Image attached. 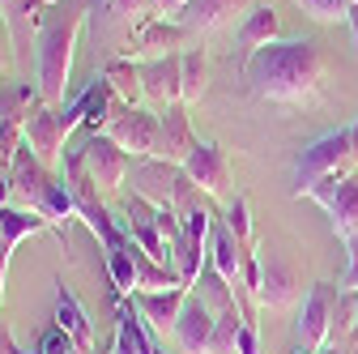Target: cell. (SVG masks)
<instances>
[{
  "label": "cell",
  "instance_id": "1",
  "mask_svg": "<svg viewBox=\"0 0 358 354\" xmlns=\"http://www.w3.org/2000/svg\"><path fill=\"white\" fill-rule=\"evenodd\" d=\"M243 81L252 94L278 107H307L320 99L324 85V52L316 38H278L260 48L243 64Z\"/></svg>",
  "mask_w": 358,
  "mask_h": 354
},
{
  "label": "cell",
  "instance_id": "2",
  "mask_svg": "<svg viewBox=\"0 0 358 354\" xmlns=\"http://www.w3.org/2000/svg\"><path fill=\"white\" fill-rule=\"evenodd\" d=\"M85 17H90V0H60L56 13L43 17L38 43H34V85L48 107H60L69 94V77H73Z\"/></svg>",
  "mask_w": 358,
  "mask_h": 354
},
{
  "label": "cell",
  "instance_id": "3",
  "mask_svg": "<svg viewBox=\"0 0 358 354\" xmlns=\"http://www.w3.org/2000/svg\"><path fill=\"white\" fill-rule=\"evenodd\" d=\"M341 175H358V120L299 150L290 167V197H307L316 184L341 180Z\"/></svg>",
  "mask_w": 358,
  "mask_h": 354
},
{
  "label": "cell",
  "instance_id": "4",
  "mask_svg": "<svg viewBox=\"0 0 358 354\" xmlns=\"http://www.w3.org/2000/svg\"><path fill=\"white\" fill-rule=\"evenodd\" d=\"M9 175H13V192L26 201V209H34V213H43L48 222L60 231L69 218H77V201H73V192H69V184L60 180L56 171H48L26 146L17 150V158H13V167H9Z\"/></svg>",
  "mask_w": 358,
  "mask_h": 354
},
{
  "label": "cell",
  "instance_id": "5",
  "mask_svg": "<svg viewBox=\"0 0 358 354\" xmlns=\"http://www.w3.org/2000/svg\"><path fill=\"white\" fill-rule=\"evenodd\" d=\"M128 184H132V197L150 201L154 209H184L196 197V184L188 180V171L166 158H132Z\"/></svg>",
  "mask_w": 358,
  "mask_h": 354
},
{
  "label": "cell",
  "instance_id": "6",
  "mask_svg": "<svg viewBox=\"0 0 358 354\" xmlns=\"http://www.w3.org/2000/svg\"><path fill=\"white\" fill-rule=\"evenodd\" d=\"M303 295L299 269L273 248V243H260L256 248V303L268 307V312H282V307H294Z\"/></svg>",
  "mask_w": 358,
  "mask_h": 354
},
{
  "label": "cell",
  "instance_id": "7",
  "mask_svg": "<svg viewBox=\"0 0 358 354\" xmlns=\"http://www.w3.org/2000/svg\"><path fill=\"white\" fill-rule=\"evenodd\" d=\"M22 132H26V150L48 167V171H64V141H69V124H64V111L60 107H48L38 103L26 120H22Z\"/></svg>",
  "mask_w": 358,
  "mask_h": 354
},
{
  "label": "cell",
  "instance_id": "8",
  "mask_svg": "<svg viewBox=\"0 0 358 354\" xmlns=\"http://www.w3.org/2000/svg\"><path fill=\"white\" fill-rule=\"evenodd\" d=\"M158 128H162V120H158V111L154 107H115L111 111V120H107V137L128 154V158H154V150H158Z\"/></svg>",
  "mask_w": 358,
  "mask_h": 354
},
{
  "label": "cell",
  "instance_id": "9",
  "mask_svg": "<svg viewBox=\"0 0 358 354\" xmlns=\"http://www.w3.org/2000/svg\"><path fill=\"white\" fill-rule=\"evenodd\" d=\"M81 162L90 171V180H94V188L103 197H115L124 184H128V167L132 158L107 137V132H90V137L81 141Z\"/></svg>",
  "mask_w": 358,
  "mask_h": 354
},
{
  "label": "cell",
  "instance_id": "10",
  "mask_svg": "<svg viewBox=\"0 0 358 354\" xmlns=\"http://www.w3.org/2000/svg\"><path fill=\"white\" fill-rule=\"evenodd\" d=\"M333 307H337V286L329 282H316L307 290L303 307H299V320H294V333H299V346L320 354L329 341H333Z\"/></svg>",
  "mask_w": 358,
  "mask_h": 354
},
{
  "label": "cell",
  "instance_id": "11",
  "mask_svg": "<svg viewBox=\"0 0 358 354\" xmlns=\"http://www.w3.org/2000/svg\"><path fill=\"white\" fill-rule=\"evenodd\" d=\"M120 227L128 231V239L137 243L145 256H154L158 264H171V269H179L171 243H166L162 231H158V209H154L150 201H141V197H124V201H120Z\"/></svg>",
  "mask_w": 358,
  "mask_h": 354
},
{
  "label": "cell",
  "instance_id": "12",
  "mask_svg": "<svg viewBox=\"0 0 358 354\" xmlns=\"http://www.w3.org/2000/svg\"><path fill=\"white\" fill-rule=\"evenodd\" d=\"M311 201H316L324 213H329V222L337 231V239L345 243L354 231H358V175H341V180H324L307 192Z\"/></svg>",
  "mask_w": 358,
  "mask_h": 354
},
{
  "label": "cell",
  "instance_id": "13",
  "mask_svg": "<svg viewBox=\"0 0 358 354\" xmlns=\"http://www.w3.org/2000/svg\"><path fill=\"white\" fill-rule=\"evenodd\" d=\"M184 171L196 184V192H205L213 201H231V162H227V150H222L217 141H196V150L188 154Z\"/></svg>",
  "mask_w": 358,
  "mask_h": 354
},
{
  "label": "cell",
  "instance_id": "14",
  "mask_svg": "<svg viewBox=\"0 0 358 354\" xmlns=\"http://www.w3.org/2000/svg\"><path fill=\"white\" fill-rule=\"evenodd\" d=\"M141 90H145V107H154V111L184 103V73H179V56L141 60Z\"/></svg>",
  "mask_w": 358,
  "mask_h": 354
},
{
  "label": "cell",
  "instance_id": "15",
  "mask_svg": "<svg viewBox=\"0 0 358 354\" xmlns=\"http://www.w3.org/2000/svg\"><path fill=\"white\" fill-rule=\"evenodd\" d=\"M188 295H192L188 286H171V290H132V295H128V303L137 307V316H141L154 333L171 337V329H175L179 312H184Z\"/></svg>",
  "mask_w": 358,
  "mask_h": 354
},
{
  "label": "cell",
  "instance_id": "16",
  "mask_svg": "<svg viewBox=\"0 0 358 354\" xmlns=\"http://www.w3.org/2000/svg\"><path fill=\"white\" fill-rule=\"evenodd\" d=\"M184 43H188V30L179 26V22L150 17V22L137 26V34L128 38L124 56H128V60H132V56H150V60H158V56H179L175 48H184Z\"/></svg>",
  "mask_w": 358,
  "mask_h": 354
},
{
  "label": "cell",
  "instance_id": "17",
  "mask_svg": "<svg viewBox=\"0 0 358 354\" xmlns=\"http://www.w3.org/2000/svg\"><path fill=\"white\" fill-rule=\"evenodd\" d=\"M158 120H162V128H158V150H154V158H166V162H175V167H184L188 154L196 150L192 120H188V103L162 107Z\"/></svg>",
  "mask_w": 358,
  "mask_h": 354
},
{
  "label": "cell",
  "instance_id": "18",
  "mask_svg": "<svg viewBox=\"0 0 358 354\" xmlns=\"http://www.w3.org/2000/svg\"><path fill=\"white\" fill-rule=\"evenodd\" d=\"M209 337H213V312L205 307L201 295H188L184 312H179V320L171 329V341L179 354H209Z\"/></svg>",
  "mask_w": 358,
  "mask_h": 354
},
{
  "label": "cell",
  "instance_id": "19",
  "mask_svg": "<svg viewBox=\"0 0 358 354\" xmlns=\"http://www.w3.org/2000/svg\"><path fill=\"white\" fill-rule=\"evenodd\" d=\"M111 354H166L154 341V329L137 316V307L128 299H115V337H111Z\"/></svg>",
  "mask_w": 358,
  "mask_h": 354
},
{
  "label": "cell",
  "instance_id": "20",
  "mask_svg": "<svg viewBox=\"0 0 358 354\" xmlns=\"http://www.w3.org/2000/svg\"><path fill=\"white\" fill-rule=\"evenodd\" d=\"M43 0H0V17H5L9 34H13V52H17V64L26 60L30 43H38V30H43Z\"/></svg>",
  "mask_w": 358,
  "mask_h": 354
},
{
  "label": "cell",
  "instance_id": "21",
  "mask_svg": "<svg viewBox=\"0 0 358 354\" xmlns=\"http://www.w3.org/2000/svg\"><path fill=\"white\" fill-rule=\"evenodd\" d=\"M154 0H94V17L103 22L107 34H137L141 22H150Z\"/></svg>",
  "mask_w": 358,
  "mask_h": 354
},
{
  "label": "cell",
  "instance_id": "22",
  "mask_svg": "<svg viewBox=\"0 0 358 354\" xmlns=\"http://www.w3.org/2000/svg\"><path fill=\"white\" fill-rule=\"evenodd\" d=\"M56 325L81 346V354H94V325H90V312L81 307V299L64 282L56 286Z\"/></svg>",
  "mask_w": 358,
  "mask_h": 354
},
{
  "label": "cell",
  "instance_id": "23",
  "mask_svg": "<svg viewBox=\"0 0 358 354\" xmlns=\"http://www.w3.org/2000/svg\"><path fill=\"white\" fill-rule=\"evenodd\" d=\"M256 0H188V9L179 13V26H184L188 34H209L217 30L222 22H227L231 13L239 9H252Z\"/></svg>",
  "mask_w": 358,
  "mask_h": 354
},
{
  "label": "cell",
  "instance_id": "24",
  "mask_svg": "<svg viewBox=\"0 0 358 354\" xmlns=\"http://www.w3.org/2000/svg\"><path fill=\"white\" fill-rule=\"evenodd\" d=\"M278 34H282V22H278V13H273V5H252L248 9V17L239 22V48H243V64L260 52V48H268V43H278Z\"/></svg>",
  "mask_w": 358,
  "mask_h": 354
},
{
  "label": "cell",
  "instance_id": "25",
  "mask_svg": "<svg viewBox=\"0 0 358 354\" xmlns=\"http://www.w3.org/2000/svg\"><path fill=\"white\" fill-rule=\"evenodd\" d=\"M103 81L111 85L115 103H124V107H145V90H141V64H137V60L115 56V60L107 64Z\"/></svg>",
  "mask_w": 358,
  "mask_h": 354
},
{
  "label": "cell",
  "instance_id": "26",
  "mask_svg": "<svg viewBox=\"0 0 358 354\" xmlns=\"http://www.w3.org/2000/svg\"><path fill=\"white\" fill-rule=\"evenodd\" d=\"M243 248L235 243V235L227 231V227H213V243H209V264L217 269V278L222 282H231V286H239V278H243Z\"/></svg>",
  "mask_w": 358,
  "mask_h": 354
},
{
  "label": "cell",
  "instance_id": "27",
  "mask_svg": "<svg viewBox=\"0 0 358 354\" xmlns=\"http://www.w3.org/2000/svg\"><path fill=\"white\" fill-rule=\"evenodd\" d=\"M243 307L239 299L231 307H222V312L213 316V337H209V354H235V341H239V329H243Z\"/></svg>",
  "mask_w": 358,
  "mask_h": 354
},
{
  "label": "cell",
  "instance_id": "28",
  "mask_svg": "<svg viewBox=\"0 0 358 354\" xmlns=\"http://www.w3.org/2000/svg\"><path fill=\"white\" fill-rule=\"evenodd\" d=\"M179 73H184V103H201L205 85H209V60H205V48H188L179 52Z\"/></svg>",
  "mask_w": 358,
  "mask_h": 354
},
{
  "label": "cell",
  "instance_id": "29",
  "mask_svg": "<svg viewBox=\"0 0 358 354\" xmlns=\"http://www.w3.org/2000/svg\"><path fill=\"white\" fill-rule=\"evenodd\" d=\"M227 227L231 235H235V243L243 248V252H256L260 243H256V227H252V205H248V197H231L227 201Z\"/></svg>",
  "mask_w": 358,
  "mask_h": 354
},
{
  "label": "cell",
  "instance_id": "30",
  "mask_svg": "<svg viewBox=\"0 0 358 354\" xmlns=\"http://www.w3.org/2000/svg\"><path fill=\"white\" fill-rule=\"evenodd\" d=\"M111 103H115V94H111V85L103 81V77H94V85L81 94V107H85V124H90V132H103L107 128V120H111Z\"/></svg>",
  "mask_w": 358,
  "mask_h": 354
},
{
  "label": "cell",
  "instance_id": "31",
  "mask_svg": "<svg viewBox=\"0 0 358 354\" xmlns=\"http://www.w3.org/2000/svg\"><path fill=\"white\" fill-rule=\"evenodd\" d=\"M294 5H299L311 22H320V26L345 22V13H350V0H294Z\"/></svg>",
  "mask_w": 358,
  "mask_h": 354
},
{
  "label": "cell",
  "instance_id": "32",
  "mask_svg": "<svg viewBox=\"0 0 358 354\" xmlns=\"http://www.w3.org/2000/svg\"><path fill=\"white\" fill-rule=\"evenodd\" d=\"M22 146H26L22 120H5V115H0V167H13V158H17Z\"/></svg>",
  "mask_w": 358,
  "mask_h": 354
},
{
  "label": "cell",
  "instance_id": "33",
  "mask_svg": "<svg viewBox=\"0 0 358 354\" xmlns=\"http://www.w3.org/2000/svg\"><path fill=\"white\" fill-rule=\"evenodd\" d=\"M34 354H81V346L60 329V325H52L48 333L38 337V346H34Z\"/></svg>",
  "mask_w": 358,
  "mask_h": 354
},
{
  "label": "cell",
  "instance_id": "34",
  "mask_svg": "<svg viewBox=\"0 0 358 354\" xmlns=\"http://www.w3.org/2000/svg\"><path fill=\"white\" fill-rule=\"evenodd\" d=\"M17 69V52H13V34L5 26V17H0V77H9Z\"/></svg>",
  "mask_w": 358,
  "mask_h": 354
},
{
  "label": "cell",
  "instance_id": "35",
  "mask_svg": "<svg viewBox=\"0 0 358 354\" xmlns=\"http://www.w3.org/2000/svg\"><path fill=\"white\" fill-rule=\"evenodd\" d=\"M235 354H260V329H256V320H243L239 341H235Z\"/></svg>",
  "mask_w": 358,
  "mask_h": 354
},
{
  "label": "cell",
  "instance_id": "36",
  "mask_svg": "<svg viewBox=\"0 0 358 354\" xmlns=\"http://www.w3.org/2000/svg\"><path fill=\"white\" fill-rule=\"evenodd\" d=\"M345 252H350V269H345V290H358V231L345 239Z\"/></svg>",
  "mask_w": 358,
  "mask_h": 354
},
{
  "label": "cell",
  "instance_id": "37",
  "mask_svg": "<svg viewBox=\"0 0 358 354\" xmlns=\"http://www.w3.org/2000/svg\"><path fill=\"white\" fill-rule=\"evenodd\" d=\"M154 9H158V13H171V17L179 22V13L188 9V0H154Z\"/></svg>",
  "mask_w": 358,
  "mask_h": 354
},
{
  "label": "cell",
  "instance_id": "38",
  "mask_svg": "<svg viewBox=\"0 0 358 354\" xmlns=\"http://www.w3.org/2000/svg\"><path fill=\"white\" fill-rule=\"evenodd\" d=\"M9 197H13V175H9V167H0V209L9 205Z\"/></svg>",
  "mask_w": 358,
  "mask_h": 354
},
{
  "label": "cell",
  "instance_id": "39",
  "mask_svg": "<svg viewBox=\"0 0 358 354\" xmlns=\"http://www.w3.org/2000/svg\"><path fill=\"white\" fill-rule=\"evenodd\" d=\"M17 350H22V346L13 341V333H9V325H5V320H0V354H17Z\"/></svg>",
  "mask_w": 358,
  "mask_h": 354
},
{
  "label": "cell",
  "instance_id": "40",
  "mask_svg": "<svg viewBox=\"0 0 358 354\" xmlns=\"http://www.w3.org/2000/svg\"><path fill=\"white\" fill-rule=\"evenodd\" d=\"M345 26H350V34H354V52H358V5H350V13H345Z\"/></svg>",
  "mask_w": 358,
  "mask_h": 354
},
{
  "label": "cell",
  "instance_id": "41",
  "mask_svg": "<svg viewBox=\"0 0 358 354\" xmlns=\"http://www.w3.org/2000/svg\"><path fill=\"white\" fill-rule=\"evenodd\" d=\"M5 274H9V256H0V303H5Z\"/></svg>",
  "mask_w": 358,
  "mask_h": 354
},
{
  "label": "cell",
  "instance_id": "42",
  "mask_svg": "<svg viewBox=\"0 0 358 354\" xmlns=\"http://www.w3.org/2000/svg\"><path fill=\"white\" fill-rule=\"evenodd\" d=\"M320 354H350V350H341V346H324Z\"/></svg>",
  "mask_w": 358,
  "mask_h": 354
},
{
  "label": "cell",
  "instance_id": "43",
  "mask_svg": "<svg viewBox=\"0 0 358 354\" xmlns=\"http://www.w3.org/2000/svg\"><path fill=\"white\" fill-rule=\"evenodd\" d=\"M354 346H358V303H354Z\"/></svg>",
  "mask_w": 358,
  "mask_h": 354
},
{
  "label": "cell",
  "instance_id": "44",
  "mask_svg": "<svg viewBox=\"0 0 358 354\" xmlns=\"http://www.w3.org/2000/svg\"><path fill=\"white\" fill-rule=\"evenodd\" d=\"M43 5H48V9H56V5H60V0H43Z\"/></svg>",
  "mask_w": 358,
  "mask_h": 354
},
{
  "label": "cell",
  "instance_id": "45",
  "mask_svg": "<svg viewBox=\"0 0 358 354\" xmlns=\"http://www.w3.org/2000/svg\"><path fill=\"white\" fill-rule=\"evenodd\" d=\"M294 354H311V350H303V346H299V350H294Z\"/></svg>",
  "mask_w": 358,
  "mask_h": 354
},
{
  "label": "cell",
  "instance_id": "46",
  "mask_svg": "<svg viewBox=\"0 0 358 354\" xmlns=\"http://www.w3.org/2000/svg\"><path fill=\"white\" fill-rule=\"evenodd\" d=\"M17 354H30V350H17Z\"/></svg>",
  "mask_w": 358,
  "mask_h": 354
},
{
  "label": "cell",
  "instance_id": "47",
  "mask_svg": "<svg viewBox=\"0 0 358 354\" xmlns=\"http://www.w3.org/2000/svg\"><path fill=\"white\" fill-rule=\"evenodd\" d=\"M350 5H358V0H350Z\"/></svg>",
  "mask_w": 358,
  "mask_h": 354
}]
</instances>
